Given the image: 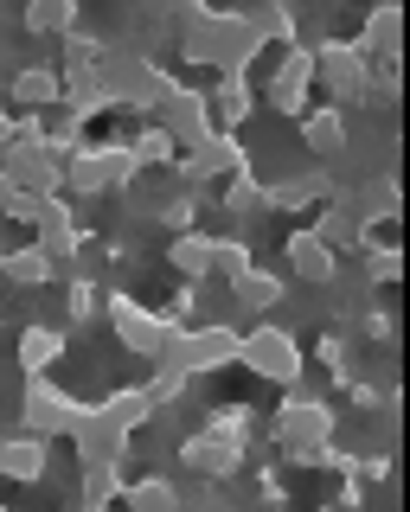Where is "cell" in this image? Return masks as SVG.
<instances>
[{
  "instance_id": "31",
  "label": "cell",
  "mask_w": 410,
  "mask_h": 512,
  "mask_svg": "<svg viewBox=\"0 0 410 512\" xmlns=\"http://www.w3.org/2000/svg\"><path fill=\"white\" fill-rule=\"evenodd\" d=\"M122 141H129V154H135L141 173H173V160H180V141H173L161 122H141L135 135H122Z\"/></svg>"
},
{
  "instance_id": "43",
  "label": "cell",
  "mask_w": 410,
  "mask_h": 512,
  "mask_svg": "<svg viewBox=\"0 0 410 512\" xmlns=\"http://www.w3.org/2000/svg\"><path fill=\"white\" fill-rule=\"evenodd\" d=\"M359 333H366L372 346H398V314H385V308H378V314L359 320Z\"/></svg>"
},
{
  "instance_id": "11",
  "label": "cell",
  "mask_w": 410,
  "mask_h": 512,
  "mask_svg": "<svg viewBox=\"0 0 410 512\" xmlns=\"http://www.w3.org/2000/svg\"><path fill=\"white\" fill-rule=\"evenodd\" d=\"M238 167H250V154H244V141L231 135V128H212V135H205L193 154H180V160H173V173H180V186H186V192L231 180Z\"/></svg>"
},
{
  "instance_id": "35",
  "label": "cell",
  "mask_w": 410,
  "mask_h": 512,
  "mask_svg": "<svg viewBox=\"0 0 410 512\" xmlns=\"http://www.w3.org/2000/svg\"><path fill=\"white\" fill-rule=\"evenodd\" d=\"M58 116H65V122H77V128H90L97 116H109V109H103V96H97V84H90V77H65V96H58Z\"/></svg>"
},
{
  "instance_id": "19",
  "label": "cell",
  "mask_w": 410,
  "mask_h": 512,
  "mask_svg": "<svg viewBox=\"0 0 410 512\" xmlns=\"http://www.w3.org/2000/svg\"><path fill=\"white\" fill-rule=\"evenodd\" d=\"M58 96H65L58 64H26V71H13V84H7V109L13 116H52Z\"/></svg>"
},
{
  "instance_id": "48",
  "label": "cell",
  "mask_w": 410,
  "mask_h": 512,
  "mask_svg": "<svg viewBox=\"0 0 410 512\" xmlns=\"http://www.w3.org/2000/svg\"><path fill=\"white\" fill-rule=\"evenodd\" d=\"M77 512H116V506H77Z\"/></svg>"
},
{
  "instance_id": "33",
  "label": "cell",
  "mask_w": 410,
  "mask_h": 512,
  "mask_svg": "<svg viewBox=\"0 0 410 512\" xmlns=\"http://www.w3.org/2000/svg\"><path fill=\"white\" fill-rule=\"evenodd\" d=\"M218 212H225V218H263V212H270V205H263L257 167H238L225 186H218Z\"/></svg>"
},
{
  "instance_id": "21",
  "label": "cell",
  "mask_w": 410,
  "mask_h": 512,
  "mask_svg": "<svg viewBox=\"0 0 410 512\" xmlns=\"http://www.w3.org/2000/svg\"><path fill=\"white\" fill-rule=\"evenodd\" d=\"M212 263H218V231H180V237H167V269L180 282H212Z\"/></svg>"
},
{
  "instance_id": "16",
  "label": "cell",
  "mask_w": 410,
  "mask_h": 512,
  "mask_svg": "<svg viewBox=\"0 0 410 512\" xmlns=\"http://www.w3.org/2000/svg\"><path fill=\"white\" fill-rule=\"evenodd\" d=\"M13 359H20L26 378H52L58 365L71 359V327H52V320H33V327H20V340H13Z\"/></svg>"
},
{
  "instance_id": "22",
  "label": "cell",
  "mask_w": 410,
  "mask_h": 512,
  "mask_svg": "<svg viewBox=\"0 0 410 512\" xmlns=\"http://www.w3.org/2000/svg\"><path fill=\"white\" fill-rule=\"evenodd\" d=\"M282 295H289V276H276V269H263V263L231 282V308L250 314V320H270L282 308Z\"/></svg>"
},
{
  "instance_id": "8",
  "label": "cell",
  "mask_w": 410,
  "mask_h": 512,
  "mask_svg": "<svg viewBox=\"0 0 410 512\" xmlns=\"http://www.w3.org/2000/svg\"><path fill=\"white\" fill-rule=\"evenodd\" d=\"M314 90L327 96V109L372 103V58L353 39H321L314 45Z\"/></svg>"
},
{
  "instance_id": "5",
  "label": "cell",
  "mask_w": 410,
  "mask_h": 512,
  "mask_svg": "<svg viewBox=\"0 0 410 512\" xmlns=\"http://www.w3.org/2000/svg\"><path fill=\"white\" fill-rule=\"evenodd\" d=\"M238 365L257 372L263 384H282V391H289V384H302V372H308V352L282 320H250L238 333Z\"/></svg>"
},
{
  "instance_id": "45",
  "label": "cell",
  "mask_w": 410,
  "mask_h": 512,
  "mask_svg": "<svg viewBox=\"0 0 410 512\" xmlns=\"http://www.w3.org/2000/svg\"><path fill=\"white\" fill-rule=\"evenodd\" d=\"M13 141V109H7V96H0V148Z\"/></svg>"
},
{
  "instance_id": "30",
  "label": "cell",
  "mask_w": 410,
  "mask_h": 512,
  "mask_svg": "<svg viewBox=\"0 0 410 512\" xmlns=\"http://www.w3.org/2000/svg\"><path fill=\"white\" fill-rule=\"evenodd\" d=\"M20 26L33 32V39H65V32H77L84 26V7H77V0H33V7L20 13Z\"/></svg>"
},
{
  "instance_id": "38",
  "label": "cell",
  "mask_w": 410,
  "mask_h": 512,
  "mask_svg": "<svg viewBox=\"0 0 410 512\" xmlns=\"http://www.w3.org/2000/svg\"><path fill=\"white\" fill-rule=\"evenodd\" d=\"M148 212L161 218L173 237H180V231H199V224H205V212H199V192H186V186H180V192H167V199H154Z\"/></svg>"
},
{
  "instance_id": "41",
  "label": "cell",
  "mask_w": 410,
  "mask_h": 512,
  "mask_svg": "<svg viewBox=\"0 0 410 512\" xmlns=\"http://www.w3.org/2000/svg\"><path fill=\"white\" fill-rule=\"evenodd\" d=\"M244 269H257V250L244 244L238 231H218V263H212V276H225V282H238Z\"/></svg>"
},
{
  "instance_id": "27",
  "label": "cell",
  "mask_w": 410,
  "mask_h": 512,
  "mask_svg": "<svg viewBox=\"0 0 410 512\" xmlns=\"http://www.w3.org/2000/svg\"><path fill=\"white\" fill-rule=\"evenodd\" d=\"M295 128H302V148H308L314 160H334V154H346V109L308 103V116L295 122Z\"/></svg>"
},
{
  "instance_id": "17",
  "label": "cell",
  "mask_w": 410,
  "mask_h": 512,
  "mask_svg": "<svg viewBox=\"0 0 410 512\" xmlns=\"http://www.w3.org/2000/svg\"><path fill=\"white\" fill-rule=\"evenodd\" d=\"M65 442L77 448V461H84V468H97V461H129V436H122V429L109 423L97 404H84V416H77V429H71Z\"/></svg>"
},
{
  "instance_id": "37",
  "label": "cell",
  "mask_w": 410,
  "mask_h": 512,
  "mask_svg": "<svg viewBox=\"0 0 410 512\" xmlns=\"http://www.w3.org/2000/svg\"><path fill=\"white\" fill-rule=\"evenodd\" d=\"M103 314V282L97 276H65V320L71 327H90Z\"/></svg>"
},
{
  "instance_id": "6",
  "label": "cell",
  "mask_w": 410,
  "mask_h": 512,
  "mask_svg": "<svg viewBox=\"0 0 410 512\" xmlns=\"http://www.w3.org/2000/svg\"><path fill=\"white\" fill-rule=\"evenodd\" d=\"M238 333H244V327H231V320H199V327L173 333L154 365H167V372H186V378H199V384H205L212 372L238 365Z\"/></svg>"
},
{
  "instance_id": "18",
  "label": "cell",
  "mask_w": 410,
  "mask_h": 512,
  "mask_svg": "<svg viewBox=\"0 0 410 512\" xmlns=\"http://www.w3.org/2000/svg\"><path fill=\"white\" fill-rule=\"evenodd\" d=\"M282 256H289V276H295V282H308V288H334V282H340V256L327 250L321 237L308 231V224L282 237Z\"/></svg>"
},
{
  "instance_id": "24",
  "label": "cell",
  "mask_w": 410,
  "mask_h": 512,
  "mask_svg": "<svg viewBox=\"0 0 410 512\" xmlns=\"http://www.w3.org/2000/svg\"><path fill=\"white\" fill-rule=\"evenodd\" d=\"M334 186L327 173H289V180H263V205L270 212H308V205H327Z\"/></svg>"
},
{
  "instance_id": "29",
  "label": "cell",
  "mask_w": 410,
  "mask_h": 512,
  "mask_svg": "<svg viewBox=\"0 0 410 512\" xmlns=\"http://www.w3.org/2000/svg\"><path fill=\"white\" fill-rule=\"evenodd\" d=\"M97 410H103V416H109V423H116L129 442L154 423V404L141 397V384H116V391H103V397H97Z\"/></svg>"
},
{
  "instance_id": "14",
  "label": "cell",
  "mask_w": 410,
  "mask_h": 512,
  "mask_svg": "<svg viewBox=\"0 0 410 512\" xmlns=\"http://www.w3.org/2000/svg\"><path fill=\"white\" fill-rule=\"evenodd\" d=\"M154 122H161L167 135L180 141V154H193L199 141L218 128V122H212V103H205V84H173V90H167V103H161V116H154Z\"/></svg>"
},
{
  "instance_id": "10",
  "label": "cell",
  "mask_w": 410,
  "mask_h": 512,
  "mask_svg": "<svg viewBox=\"0 0 410 512\" xmlns=\"http://www.w3.org/2000/svg\"><path fill=\"white\" fill-rule=\"evenodd\" d=\"M77 416H84V397H77L71 384H58V378H26V391H20V429H26V436L65 442L71 429H77Z\"/></svg>"
},
{
  "instance_id": "20",
  "label": "cell",
  "mask_w": 410,
  "mask_h": 512,
  "mask_svg": "<svg viewBox=\"0 0 410 512\" xmlns=\"http://www.w3.org/2000/svg\"><path fill=\"white\" fill-rule=\"evenodd\" d=\"M52 474V442L39 436H0V480H13V487H39V480Z\"/></svg>"
},
{
  "instance_id": "39",
  "label": "cell",
  "mask_w": 410,
  "mask_h": 512,
  "mask_svg": "<svg viewBox=\"0 0 410 512\" xmlns=\"http://www.w3.org/2000/svg\"><path fill=\"white\" fill-rule=\"evenodd\" d=\"M193 391H199V378H186V372H167V365H154V378L141 384V397L154 404V416H161V410H173L180 397H193Z\"/></svg>"
},
{
  "instance_id": "25",
  "label": "cell",
  "mask_w": 410,
  "mask_h": 512,
  "mask_svg": "<svg viewBox=\"0 0 410 512\" xmlns=\"http://www.w3.org/2000/svg\"><path fill=\"white\" fill-rule=\"evenodd\" d=\"M0 282L33 295V288H52V282H58V269H52V256H45L33 237H26V244H7V256H0Z\"/></svg>"
},
{
  "instance_id": "13",
  "label": "cell",
  "mask_w": 410,
  "mask_h": 512,
  "mask_svg": "<svg viewBox=\"0 0 410 512\" xmlns=\"http://www.w3.org/2000/svg\"><path fill=\"white\" fill-rule=\"evenodd\" d=\"M0 173H7L20 192H39V199H58V192H65V167L45 154V141H20V135H13L7 148H0Z\"/></svg>"
},
{
  "instance_id": "3",
  "label": "cell",
  "mask_w": 410,
  "mask_h": 512,
  "mask_svg": "<svg viewBox=\"0 0 410 512\" xmlns=\"http://www.w3.org/2000/svg\"><path fill=\"white\" fill-rule=\"evenodd\" d=\"M141 180L135 154L122 135H90L84 154L65 160V199H116V192H129Z\"/></svg>"
},
{
  "instance_id": "15",
  "label": "cell",
  "mask_w": 410,
  "mask_h": 512,
  "mask_svg": "<svg viewBox=\"0 0 410 512\" xmlns=\"http://www.w3.org/2000/svg\"><path fill=\"white\" fill-rule=\"evenodd\" d=\"M180 461H186V468H193L199 480H238V474H244V461H250V448H244V442L212 436V429H193V436L180 442Z\"/></svg>"
},
{
  "instance_id": "4",
  "label": "cell",
  "mask_w": 410,
  "mask_h": 512,
  "mask_svg": "<svg viewBox=\"0 0 410 512\" xmlns=\"http://www.w3.org/2000/svg\"><path fill=\"white\" fill-rule=\"evenodd\" d=\"M340 436V410L327 404L321 391H302V384H289L282 391V404L270 416V442L276 455H302V448H327Z\"/></svg>"
},
{
  "instance_id": "34",
  "label": "cell",
  "mask_w": 410,
  "mask_h": 512,
  "mask_svg": "<svg viewBox=\"0 0 410 512\" xmlns=\"http://www.w3.org/2000/svg\"><path fill=\"white\" fill-rule=\"evenodd\" d=\"M308 231L321 237V244L334 250V256H340V250H359V237H366V231H359V218H353V205H346V199H327V205H321V218H314Z\"/></svg>"
},
{
  "instance_id": "44",
  "label": "cell",
  "mask_w": 410,
  "mask_h": 512,
  "mask_svg": "<svg viewBox=\"0 0 410 512\" xmlns=\"http://www.w3.org/2000/svg\"><path fill=\"white\" fill-rule=\"evenodd\" d=\"M39 212H45V199H39V192H13V205H7V224L33 231V224H39Z\"/></svg>"
},
{
  "instance_id": "49",
  "label": "cell",
  "mask_w": 410,
  "mask_h": 512,
  "mask_svg": "<svg viewBox=\"0 0 410 512\" xmlns=\"http://www.w3.org/2000/svg\"><path fill=\"white\" fill-rule=\"evenodd\" d=\"M0 256H7V237H0Z\"/></svg>"
},
{
  "instance_id": "9",
  "label": "cell",
  "mask_w": 410,
  "mask_h": 512,
  "mask_svg": "<svg viewBox=\"0 0 410 512\" xmlns=\"http://www.w3.org/2000/svg\"><path fill=\"white\" fill-rule=\"evenodd\" d=\"M257 96L276 109V116L302 122L308 116V96H314V45H282V52H270V64H263L257 77Z\"/></svg>"
},
{
  "instance_id": "36",
  "label": "cell",
  "mask_w": 410,
  "mask_h": 512,
  "mask_svg": "<svg viewBox=\"0 0 410 512\" xmlns=\"http://www.w3.org/2000/svg\"><path fill=\"white\" fill-rule=\"evenodd\" d=\"M199 429H212V436H225V442L257 448V410H244V404H218V410H205V423H199Z\"/></svg>"
},
{
  "instance_id": "42",
  "label": "cell",
  "mask_w": 410,
  "mask_h": 512,
  "mask_svg": "<svg viewBox=\"0 0 410 512\" xmlns=\"http://www.w3.org/2000/svg\"><path fill=\"white\" fill-rule=\"evenodd\" d=\"M314 365H327V372H346V333H321V340H314Z\"/></svg>"
},
{
  "instance_id": "23",
  "label": "cell",
  "mask_w": 410,
  "mask_h": 512,
  "mask_svg": "<svg viewBox=\"0 0 410 512\" xmlns=\"http://www.w3.org/2000/svg\"><path fill=\"white\" fill-rule=\"evenodd\" d=\"M398 26H404V13L391 7H372V13H359V32H353V45L366 52L372 64H398Z\"/></svg>"
},
{
  "instance_id": "40",
  "label": "cell",
  "mask_w": 410,
  "mask_h": 512,
  "mask_svg": "<svg viewBox=\"0 0 410 512\" xmlns=\"http://www.w3.org/2000/svg\"><path fill=\"white\" fill-rule=\"evenodd\" d=\"M122 461H97V468H84V506H116L122 500Z\"/></svg>"
},
{
  "instance_id": "28",
  "label": "cell",
  "mask_w": 410,
  "mask_h": 512,
  "mask_svg": "<svg viewBox=\"0 0 410 512\" xmlns=\"http://www.w3.org/2000/svg\"><path fill=\"white\" fill-rule=\"evenodd\" d=\"M116 506H122V512H186L180 480H173V474H141V480H129Z\"/></svg>"
},
{
  "instance_id": "12",
  "label": "cell",
  "mask_w": 410,
  "mask_h": 512,
  "mask_svg": "<svg viewBox=\"0 0 410 512\" xmlns=\"http://www.w3.org/2000/svg\"><path fill=\"white\" fill-rule=\"evenodd\" d=\"M84 224H77V205L58 192V199H45V212H39V224H33V244L52 256V269L58 276H71L77 269V256H84Z\"/></svg>"
},
{
  "instance_id": "32",
  "label": "cell",
  "mask_w": 410,
  "mask_h": 512,
  "mask_svg": "<svg viewBox=\"0 0 410 512\" xmlns=\"http://www.w3.org/2000/svg\"><path fill=\"white\" fill-rule=\"evenodd\" d=\"M244 20L257 26V39L282 52V45H302V26H295V13L282 7V0H257V7H244Z\"/></svg>"
},
{
  "instance_id": "7",
  "label": "cell",
  "mask_w": 410,
  "mask_h": 512,
  "mask_svg": "<svg viewBox=\"0 0 410 512\" xmlns=\"http://www.w3.org/2000/svg\"><path fill=\"white\" fill-rule=\"evenodd\" d=\"M103 320H109V333L122 340V352H135V359H161V346L180 333V327H167L161 308L141 301L135 288H103Z\"/></svg>"
},
{
  "instance_id": "47",
  "label": "cell",
  "mask_w": 410,
  "mask_h": 512,
  "mask_svg": "<svg viewBox=\"0 0 410 512\" xmlns=\"http://www.w3.org/2000/svg\"><path fill=\"white\" fill-rule=\"evenodd\" d=\"M308 512H340V506H334V500H321V506H308Z\"/></svg>"
},
{
  "instance_id": "50",
  "label": "cell",
  "mask_w": 410,
  "mask_h": 512,
  "mask_svg": "<svg viewBox=\"0 0 410 512\" xmlns=\"http://www.w3.org/2000/svg\"><path fill=\"white\" fill-rule=\"evenodd\" d=\"M0 512H7V506H0Z\"/></svg>"
},
{
  "instance_id": "26",
  "label": "cell",
  "mask_w": 410,
  "mask_h": 512,
  "mask_svg": "<svg viewBox=\"0 0 410 512\" xmlns=\"http://www.w3.org/2000/svg\"><path fill=\"white\" fill-rule=\"evenodd\" d=\"M205 103H212L218 128L238 135V122H250V109H257V84H250V77H212V84H205Z\"/></svg>"
},
{
  "instance_id": "1",
  "label": "cell",
  "mask_w": 410,
  "mask_h": 512,
  "mask_svg": "<svg viewBox=\"0 0 410 512\" xmlns=\"http://www.w3.org/2000/svg\"><path fill=\"white\" fill-rule=\"evenodd\" d=\"M270 45L257 39V26L244 13L218 7H180V58L205 64V77H250Z\"/></svg>"
},
{
  "instance_id": "2",
  "label": "cell",
  "mask_w": 410,
  "mask_h": 512,
  "mask_svg": "<svg viewBox=\"0 0 410 512\" xmlns=\"http://www.w3.org/2000/svg\"><path fill=\"white\" fill-rule=\"evenodd\" d=\"M90 84H97V96H103L109 116H141V122H154V116H161V103H167V90L180 84V77H173L167 64L141 58V52L109 45V52L97 58V71H90Z\"/></svg>"
},
{
  "instance_id": "46",
  "label": "cell",
  "mask_w": 410,
  "mask_h": 512,
  "mask_svg": "<svg viewBox=\"0 0 410 512\" xmlns=\"http://www.w3.org/2000/svg\"><path fill=\"white\" fill-rule=\"evenodd\" d=\"M13 192H20V186H13L7 173H0V224H7V205H13Z\"/></svg>"
}]
</instances>
